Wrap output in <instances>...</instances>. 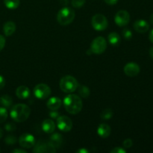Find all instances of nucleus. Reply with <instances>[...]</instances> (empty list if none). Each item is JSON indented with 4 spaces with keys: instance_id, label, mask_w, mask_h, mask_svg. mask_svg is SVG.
<instances>
[{
    "instance_id": "nucleus-25",
    "label": "nucleus",
    "mask_w": 153,
    "mask_h": 153,
    "mask_svg": "<svg viewBox=\"0 0 153 153\" xmlns=\"http://www.w3.org/2000/svg\"><path fill=\"white\" fill-rule=\"evenodd\" d=\"M7 111L5 108L0 107V123H2L7 120Z\"/></svg>"
},
{
    "instance_id": "nucleus-27",
    "label": "nucleus",
    "mask_w": 153,
    "mask_h": 153,
    "mask_svg": "<svg viewBox=\"0 0 153 153\" xmlns=\"http://www.w3.org/2000/svg\"><path fill=\"white\" fill-rule=\"evenodd\" d=\"M123 35L125 37V39L129 40H131V37H132V33H131V31H130L129 29L126 28V29H124L123 31Z\"/></svg>"
},
{
    "instance_id": "nucleus-33",
    "label": "nucleus",
    "mask_w": 153,
    "mask_h": 153,
    "mask_svg": "<svg viewBox=\"0 0 153 153\" xmlns=\"http://www.w3.org/2000/svg\"><path fill=\"white\" fill-rule=\"evenodd\" d=\"M49 116H50V117H52V119H57L60 115L59 113L57 112L56 111H51L49 112Z\"/></svg>"
},
{
    "instance_id": "nucleus-15",
    "label": "nucleus",
    "mask_w": 153,
    "mask_h": 153,
    "mask_svg": "<svg viewBox=\"0 0 153 153\" xmlns=\"http://www.w3.org/2000/svg\"><path fill=\"white\" fill-rule=\"evenodd\" d=\"M41 127L44 132L47 133V134H51L55 131V124L52 120L46 119L42 123Z\"/></svg>"
},
{
    "instance_id": "nucleus-4",
    "label": "nucleus",
    "mask_w": 153,
    "mask_h": 153,
    "mask_svg": "<svg viewBox=\"0 0 153 153\" xmlns=\"http://www.w3.org/2000/svg\"><path fill=\"white\" fill-rule=\"evenodd\" d=\"M79 86V83L76 79L72 76H66L60 81V88L61 91L67 94L73 93Z\"/></svg>"
},
{
    "instance_id": "nucleus-7",
    "label": "nucleus",
    "mask_w": 153,
    "mask_h": 153,
    "mask_svg": "<svg viewBox=\"0 0 153 153\" xmlns=\"http://www.w3.org/2000/svg\"><path fill=\"white\" fill-rule=\"evenodd\" d=\"M33 152L36 153H54L56 152V148L55 147L53 144L50 141L44 142V141H39L36 144H34Z\"/></svg>"
},
{
    "instance_id": "nucleus-6",
    "label": "nucleus",
    "mask_w": 153,
    "mask_h": 153,
    "mask_svg": "<svg viewBox=\"0 0 153 153\" xmlns=\"http://www.w3.org/2000/svg\"><path fill=\"white\" fill-rule=\"evenodd\" d=\"M91 24L93 28L97 31H104L107 28L108 22L107 18L104 15L97 13L93 16Z\"/></svg>"
},
{
    "instance_id": "nucleus-11",
    "label": "nucleus",
    "mask_w": 153,
    "mask_h": 153,
    "mask_svg": "<svg viewBox=\"0 0 153 153\" xmlns=\"http://www.w3.org/2000/svg\"><path fill=\"white\" fill-rule=\"evenodd\" d=\"M19 143L22 147L25 148V149H30L35 144V138L32 134L25 133L19 137Z\"/></svg>"
},
{
    "instance_id": "nucleus-12",
    "label": "nucleus",
    "mask_w": 153,
    "mask_h": 153,
    "mask_svg": "<svg viewBox=\"0 0 153 153\" xmlns=\"http://www.w3.org/2000/svg\"><path fill=\"white\" fill-rule=\"evenodd\" d=\"M124 73L129 77H134L140 73V67L134 62H129L124 67Z\"/></svg>"
},
{
    "instance_id": "nucleus-3",
    "label": "nucleus",
    "mask_w": 153,
    "mask_h": 153,
    "mask_svg": "<svg viewBox=\"0 0 153 153\" xmlns=\"http://www.w3.org/2000/svg\"><path fill=\"white\" fill-rule=\"evenodd\" d=\"M76 13L70 7H64L58 11L57 14V21L61 25H67L71 23L75 19Z\"/></svg>"
},
{
    "instance_id": "nucleus-29",
    "label": "nucleus",
    "mask_w": 153,
    "mask_h": 153,
    "mask_svg": "<svg viewBox=\"0 0 153 153\" xmlns=\"http://www.w3.org/2000/svg\"><path fill=\"white\" fill-rule=\"evenodd\" d=\"M16 142V137H13L12 135L7 136L5 138V143H7V144H14Z\"/></svg>"
},
{
    "instance_id": "nucleus-10",
    "label": "nucleus",
    "mask_w": 153,
    "mask_h": 153,
    "mask_svg": "<svg viewBox=\"0 0 153 153\" xmlns=\"http://www.w3.org/2000/svg\"><path fill=\"white\" fill-rule=\"evenodd\" d=\"M115 23L120 27L126 25L130 21V15L126 10H120L116 13L114 17Z\"/></svg>"
},
{
    "instance_id": "nucleus-40",
    "label": "nucleus",
    "mask_w": 153,
    "mask_h": 153,
    "mask_svg": "<svg viewBox=\"0 0 153 153\" xmlns=\"http://www.w3.org/2000/svg\"><path fill=\"white\" fill-rule=\"evenodd\" d=\"M149 20H150V22H151V24H152L153 25V13L152 15H151V16H150V19H149Z\"/></svg>"
},
{
    "instance_id": "nucleus-24",
    "label": "nucleus",
    "mask_w": 153,
    "mask_h": 153,
    "mask_svg": "<svg viewBox=\"0 0 153 153\" xmlns=\"http://www.w3.org/2000/svg\"><path fill=\"white\" fill-rule=\"evenodd\" d=\"M113 117V111L110 108H106L100 114V117L102 120H110Z\"/></svg>"
},
{
    "instance_id": "nucleus-28",
    "label": "nucleus",
    "mask_w": 153,
    "mask_h": 153,
    "mask_svg": "<svg viewBox=\"0 0 153 153\" xmlns=\"http://www.w3.org/2000/svg\"><path fill=\"white\" fill-rule=\"evenodd\" d=\"M133 145V142L132 140H131V139H126L125 140L123 141V146L124 148H126V149H128V148H131V146H132Z\"/></svg>"
},
{
    "instance_id": "nucleus-22",
    "label": "nucleus",
    "mask_w": 153,
    "mask_h": 153,
    "mask_svg": "<svg viewBox=\"0 0 153 153\" xmlns=\"http://www.w3.org/2000/svg\"><path fill=\"white\" fill-rule=\"evenodd\" d=\"M4 4L8 9L13 10L19 7L20 4L19 0H4Z\"/></svg>"
},
{
    "instance_id": "nucleus-38",
    "label": "nucleus",
    "mask_w": 153,
    "mask_h": 153,
    "mask_svg": "<svg viewBox=\"0 0 153 153\" xmlns=\"http://www.w3.org/2000/svg\"><path fill=\"white\" fill-rule=\"evenodd\" d=\"M149 40L153 43V29L151 31L150 34H149Z\"/></svg>"
},
{
    "instance_id": "nucleus-42",
    "label": "nucleus",
    "mask_w": 153,
    "mask_h": 153,
    "mask_svg": "<svg viewBox=\"0 0 153 153\" xmlns=\"http://www.w3.org/2000/svg\"></svg>"
},
{
    "instance_id": "nucleus-31",
    "label": "nucleus",
    "mask_w": 153,
    "mask_h": 153,
    "mask_svg": "<svg viewBox=\"0 0 153 153\" xmlns=\"http://www.w3.org/2000/svg\"><path fill=\"white\" fill-rule=\"evenodd\" d=\"M126 150L122 147H115L111 151V153H126Z\"/></svg>"
},
{
    "instance_id": "nucleus-5",
    "label": "nucleus",
    "mask_w": 153,
    "mask_h": 153,
    "mask_svg": "<svg viewBox=\"0 0 153 153\" xmlns=\"http://www.w3.org/2000/svg\"><path fill=\"white\" fill-rule=\"evenodd\" d=\"M107 48V42L102 37H98L94 39L91 45V50L92 53L100 55L105 51Z\"/></svg>"
},
{
    "instance_id": "nucleus-9",
    "label": "nucleus",
    "mask_w": 153,
    "mask_h": 153,
    "mask_svg": "<svg viewBox=\"0 0 153 153\" xmlns=\"http://www.w3.org/2000/svg\"><path fill=\"white\" fill-rule=\"evenodd\" d=\"M57 126L61 131L67 132L73 128V122L67 116H59L57 118Z\"/></svg>"
},
{
    "instance_id": "nucleus-36",
    "label": "nucleus",
    "mask_w": 153,
    "mask_h": 153,
    "mask_svg": "<svg viewBox=\"0 0 153 153\" xmlns=\"http://www.w3.org/2000/svg\"><path fill=\"white\" fill-rule=\"evenodd\" d=\"M12 152H13V153H26L27 152L25 150H23V149H13V150L12 151Z\"/></svg>"
},
{
    "instance_id": "nucleus-1",
    "label": "nucleus",
    "mask_w": 153,
    "mask_h": 153,
    "mask_svg": "<svg viewBox=\"0 0 153 153\" xmlns=\"http://www.w3.org/2000/svg\"><path fill=\"white\" fill-rule=\"evenodd\" d=\"M64 106L68 113L77 114L82 111L83 103L79 96L76 94H69L64 99Z\"/></svg>"
},
{
    "instance_id": "nucleus-13",
    "label": "nucleus",
    "mask_w": 153,
    "mask_h": 153,
    "mask_svg": "<svg viewBox=\"0 0 153 153\" xmlns=\"http://www.w3.org/2000/svg\"><path fill=\"white\" fill-rule=\"evenodd\" d=\"M133 26H134V30L140 34L146 32L149 28V23L143 19H138V20L135 21Z\"/></svg>"
},
{
    "instance_id": "nucleus-20",
    "label": "nucleus",
    "mask_w": 153,
    "mask_h": 153,
    "mask_svg": "<svg viewBox=\"0 0 153 153\" xmlns=\"http://www.w3.org/2000/svg\"><path fill=\"white\" fill-rule=\"evenodd\" d=\"M50 142L55 146V148L60 147L63 142V137L61 134L55 133L50 137Z\"/></svg>"
},
{
    "instance_id": "nucleus-39",
    "label": "nucleus",
    "mask_w": 153,
    "mask_h": 153,
    "mask_svg": "<svg viewBox=\"0 0 153 153\" xmlns=\"http://www.w3.org/2000/svg\"><path fill=\"white\" fill-rule=\"evenodd\" d=\"M149 55H150L151 58L153 60V47L150 48V49H149Z\"/></svg>"
},
{
    "instance_id": "nucleus-26",
    "label": "nucleus",
    "mask_w": 153,
    "mask_h": 153,
    "mask_svg": "<svg viewBox=\"0 0 153 153\" xmlns=\"http://www.w3.org/2000/svg\"><path fill=\"white\" fill-rule=\"evenodd\" d=\"M71 3L73 7L79 8L85 4V0H72Z\"/></svg>"
},
{
    "instance_id": "nucleus-30",
    "label": "nucleus",
    "mask_w": 153,
    "mask_h": 153,
    "mask_svg": "<svg viewBox=\"0 0 153 153\" xmlns=\"http://www.w3.org/2000/svg\"><path fill=\"white\" fill-rule=\"evenodd\" d=\"M4 128H5L6 131H13L16 129V125L12 123H7L5 126H4Z\"/></svg>"
},
{
    "instance_id": "nucleus-35",
    "label": "nucleus",
    "mask_w": 153,
    "mask_h": 153,
    "mask_svg": "<svg viewBox=\"0 0 153 153\" xmlns=\"http://www.w3.org/2000/svg\"><path fill=\"white\" fill-rule=\"evenodd\" d=\"M104 1L106 4H109V5H114L117 3L118 0H104Z\"/></svg>"
},
{
    "instance_id": "nucleus-2",
    "label": "nucleus",
    "mask_w": 153,
    "mask_h": 153,
    "mask_svg": "<svg viewBox=\"0 0 153 153\" xmlns=\"http://www.w3.org/2000/svg\"><path fill=\"white\" fill-rule=\"evenodd\" d=\"M31 114V109L25 104H16L10 109V117L16 123L26 120Z\"/></svg>"
},
{
    "instance_id": "nucleus-37",
    "label": "nucleus",
    "mask_w": 153,
    "mask_h": 153,
    "mask_svg": "<svg viewBox=\"0 0 153 153\" xmlns=\"http://www.w3.org/2000/svg\"><path fill=\"white\" fill-rule=\"evenodd\" d=\"M77 153H89V151L86 149H80L76 151Z\"/></svg>"
},
{
    "instance_id": "nucleus-41",
    "label": "nucleus",
    "mask_w": 153,
    "mask_h": 153,
    "mask_svg": "<svg viewBox=\"0 0 153 153\" xmlns=\"http://www.w3.org/2000/svg\"><path fill=\"white\" fill-rule=\"evenodd\" d=\"M2 135H3V131H2V129H1V128H0V138L2 137Z\"/></svg>"
},
{
    "instance_id": "nucleus-16",
    "label": "nucleus",
    "mask_w": 153,
    "mask_h": 153,
    "mask_svg": "<svg viewBox=\"0 0 153 153\" xmlns=\"http://www.w3.org/2000/svg\"><path fill=\"white\" fill-rule=\"evenodd\" d=\"M111 132V129L108 124L102 123L99 126L97 133H98L100 137H102V138H106L110 135Z\"/></svg>"
},
{
    "instance_id": "nucleus-21",
    "label": "nucleus",
    "mask_w": 153,
    "mask_h": 153,
    "mask_svg": "<svg viewBox=\"0 0 153 153\" xmlns=\"http://www.w3.org/2000/svg\"><path fill=\"white\" fill-rule=\"evenodd\" d=\"M12 103H13V100L10 96L4 95L0 97V105L1 107H4L5 108H10L12 105Z\"/></svg>"
},
{
    "instance_id": "nucleus-19",
    "label": "nucleus",
    "mask_w": 153,
    "mask_h": 153,
    "mask_svg": "<svg viewBox=\"0 0 153 153\" xmlns=\"http://www.w3.org/2000/svg\"><path fill=\"white\" fill-rule=\"evenodd\" d=\"M108 41L111 43V45L114 46H119V44L120 43L121 38L120 36L117 34V32H111L109 34L108 37Z\"/></svg>"
},
{
    "instance_id": "nucleus-34",
    "label": "nucleus",
    "mask_w": 153,
    "mask_h": 153,
    "mask_svg": "<svg viewBox=\"0 0 153 153\" xmlns=\"http://www.w3.org/2000/svg\"><path fill=\"white\" fill-rule=\"evenodd\" d=\"M5 85V79L2 76L0 75V90L2 89Z\"/></svg>"
},
{
    "instance_id": "nucleus-14",
    "label": "nucleus",
    "mask_w": 153,
    "mask_h": 153,
    "mask_svg": "<svg viewBox=\"0 0 153 153\" xmlns=\"http://www.w3.org/2000/svg\"><path fill=\"white\" fill-rule=\"evenodd\" d=\"M61 100L59 97H51L46 102V106L50 111H57L61 105Z\"/></svg>"
},
{
    "instance_id": "nucleus-32",
    "label": "nucleus",
    "mask_w": 153,
    "mask_h": 153,
    "mask_svg": "<svg viewBox=\"0 0 153 153\" xmlns=\"http://www.w3.org/2000/svg\"><path fill=\"white\" fill-rule=\"evenodd\" d=\"M5 46V38L0 34V52L4 49Z\"/></svg>"
},
{
    "instance_id": "nucleus-17",
    "label": "nucleus",
    "mask_w": 153,
    "mask_h": 153,
    "mask_svg": "<svg viewBox=\"0 0 153 153\" xmlns=\"http://www.w3.org/2000/svg\"><path fill=\"white\" fill-rule=\"evenodd\" d=\"M16 95L20 100H26L30 96V90L26 86H19L16 88Z\"/></svg>"
},
{
    "instance_id": "nucleus-18",
    "label": "nucleus",
    "mask_w": 153,
    "mask_h": 153,
    "mask_svg": "<svg viewBox=\"0 0 153 153\" xmlns=\"http://www.w3.org/2000/svg\"><path fill=\"white\" fill-rule=\"evenodd\" d=\"M16 31V25L12 21H8V22H5L3 26V31H4V34L7 37L11 36L13 33Z\"/></svg>"
},
{
    "instance_id": "nucleus-8",
    "label": "nucleus",
    "mask_w": 153,
    "mask_h": 153,
    "mask_svg": "<svg viewBox=\"0 0 153 153\" xmlns=\"http://www.w3.org/2000/svg\"><path fill=\"white\" fill-rule=\"evenodd\" d=\"M51 94V89L46 84H39L34 88V95L38 100H45Z\"/></svg>"
},
{
    "instance_id": "nucleus-23",
    "label": "nucleus",
    "mask_w": 153,
    "mask_h": 153,
    "mask_svg": "<svg viewBox=\"0 0 153 153\" xmlns=\"http://www.w3.org/2000/svg\"><path fill=\"white\" fill-rule=\"evenodd\" d=\"M78 91H79V94L81 97H82L83 98H87L90 96L91 94V91L90 89L85 85H80V86H78Z\"/></svg>"
}]
</instances>
